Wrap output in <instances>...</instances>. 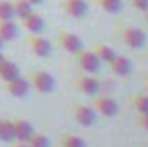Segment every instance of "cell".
<instances>
[{
	"label": "cell",
	"instance_id": "obj_1",
	"mask_svg": "<svg viewBox=\"0 0 148 147\" xmlns=\"http://www.w3.org/2000/svg\"><path fill=\"white\" fill-rule=\"evenodd\" d=\"M121 38H122V42H124L129 49H133V50H140V49H143V45L147 43V35H145V31L140 30V28H136V26H124V28L121 30Z\"/></svg>",
	"mask_w": 148,
	"mask_h": 147
},
{
	"label": "cell",
	"instance_id": "obj_2",
	"mask_svg": "<svg viewBox=\"0 0 148 147\" xmlns=\"http://www.w3.org/2000/svg\"><path fill=\"white\" fill-rule=\"evenodd\" d=\"M29 85L36 90L38 94H52L55 88V80L53 76L47 71H33L29 76Z\"/></svg>",
	"mask_w": 148,
	"mask_h": 147
},
{
	"label": "cell",
	"instance_id": "obj_3",
	"mask_svg": "<svg viewBox=\"0 0 148 147\" xmlns=\"http://www.w3.org/2000/svg\"><path fill=\"white\" fill-rule=\"evenodd\" d=\"M57 43H59V47L64 50V52H67V54H79L84 47H83V40L77 37L76 33H71V31H60L59 35H57Z\"/></svg>",
	"mask_w": 148,
	"mask_h": 147
},
{
	"label": "cell",
	"instance_id": "obj_4",
	"mask_svg": "<svg viewBox=\"0 0 148 147\" xmlns=\"http://www.w3.org/2000/svg\"><path fill=\"white\" fill-rule=\"evenodd\" d=\"M73 116L74 121L84 128H90L97 123V111L86 104H76L73 107Z\"/></svg>",
	"mask_w": 148,
	"mask_h": 147
},
{
	"label": "cell",
	"instance_id": "obj_5",
	"mask_svg": "<svg viewBox=\"0 0 148 147\" xmlns=\"http://www.w3.org/2000/svg\"><path fill=\"white\" fill-rule=\"evenodd\" d=\"M76 57H77V64H79V68L84 71V73L88 74H95L100 71V66H102V62H100V59L93 54V50H81L79 54H76Z\"/></svg>",
	"mask_w": 148,
	"mask_h": 147
},
{
	"label": "cell",
	"instance_id": "obj_6",
	"mask_svg": "<svg viewBox=\"0 0 148 147\" xmlns=\"http://www.w3.org/2000/svg\"><path fill=\"white\" fill-rule=\"evenodd\" d=\"M28 47L36 57H48L52 54V43L40 33H29L28 37Z\"/></svg>",
	"mask_w": 148,
	"mask_h": 147
},
{
	"label": "cell",
	"instance_id": "obj_7",
	"mask_svg": "<svg viewBox=\"0 0 148 147\" xmlns=\"http://www.w3.org/2000/svg\"><path fill=\"white\" fill-rule=\"evenodd\" d=\"M93 109L97 111L98 114L105 116V118H114L119 114V104L107 95H102V97H95L93 101Z\"/></svg>",
	"mask_w": 148,
	"mask_h": 147
},
{
	"label": "cell",
	"instance_id": "obj_8",
	"mask_svg": "<svg viewBox=\"0 0 148 147\" xmlns=\"http://www.w3.org/2000/svg\"><path fill=\"white\" fill-rule=\"evenodd\" d=\"M31 90V85H29V80L23 78L21 74L10 81H5V92L12 97H17V99H23L29 94Z\"/></svg>",
	"mask_w": 148,
	"mask_h": 147
},
{
	"label": "cell",
	"instance_id": "obj_9",
	"mask_svg": "<svg viewBox=\"0 0 148 147\" xmlns=\"http://www.w3.org/2000/svg\"><path fill=\"white\" fill-rule=\"evenodd\" d=\"M74 83H76L77 90H81L84 95H97L100 92V81L95 76H91V74H88V73L76 76Z\"/></svg>",
	"mask_w": 148,
	"mask_h": 147
},
{
	"label": "cell",
	"instance_id": "obj_10",
	"mask_svg": "<svg viewBox=\"0 0 148 147\" xmlns=\"http://www.w3.org/2000/svg\"><path fill=\"white\" fill-rule=\"evenodd\" d=\"M60 7L67 16L74 19H83L88 14V3L86 0H60Z\"/></svg>",
	"mask_w": 148,
	"mask_h": 147
},
{
	"label": "cell",
	"instance_id": "obj_11",
	"mask_svg": "<svg viewBox=\"0 0 148 147\" xmlns=\"http://www.w3.org/2000/svg\"><path fill=\"white\" fill-rule=\"evenodd\" d=\"M33 133H35V128L28 119H23V118L14 119V135L17 142H28L33 137Z\"/></svg>",
	"mask_w": 148,
	"mask_h": 147
},
{
	"label": "cell",
	"instance_id": "obj_12",
	"mask_svg": "<svg viewBox=\"0 0 148 147\" xmlns=\"http://www.w3.org/2000/svg\"><path fill=\"white\" fill-rule=\"evenodd\" d=\"M109 66H110L112 73L115 74V76H121V78L129 76L131 71H133V62L127 57H124V55H115L109 62Z\"/></svg>",
	"mask_w": 148,
	"mask_h": 147
},
{
	"label": "cell",
	"instance_id": "obj_13",
	"mask_svg": "<svg viewBox=\"0 0 148 147\" xmlns=\"http://www.w3.org/2000/svg\"><path fill=\"white\" fill-rule=\"evenodd\" d=\"M21 24H23V28L28 31V33H41L43 30H45V21H43V17L36 14L35 10L31 12V14H28L26 17H23L21 19Z\"/></svg>",
	"mask_w": 148,
	"mask_h": 147
},
{
	"label": "cell",
	"instance_id": "obj_14",
	"mask_svg": "<svg viewBox=\"0 0 148 147\" xmlns=\"http://www.w3.org/2000/svg\"><path fill=\"white\" fill-rule=\"evenodd\" d=\"M19 37V24L14 19H7V21H0V38L7 43L12 42Z\"/></svg>",
	"mask_w": 148,
	"mask_h": 147
},
{
	"label": "cell",
	"instance_id": "obj_15",
	"mask_svg": "<svg viewBox=\"0 0 148 147\" xmlns=\"http://www.w3.org/2000/svg\"><path fill=\"white\" fill-rule=\"evenodd\" d=\"M19 66L14 62V61H9V59H5L3 61V64L0 66V80L5 83V81H10V80H14V78H17L19 76Z\"/></svg>",
	"mask_w": 148,
	"mask_h": 147
},
{
	"label": "cell",
	"instance_id": "obj_16",
	"mask_svg": "<svg viewBox=\"0 0 148 147\" xmlns=\"http://www.w3.org/2000/svg\"><path fill=\"white\" fill-rule=\"evenodd\" d=\"M91 50H93V54L100 59V62H107V64L117 55L115 50L112 49L110 45H107V43H95Z\"/></svg>",
	"mask_w": 148,
	"mask_h": 147
},
{
	"label": "cell",
	"instance_id": "obj_17",
	"mask_svg": "<svg viewBox=\"0 0 148 147\" xmlns=\"http://www.w3.org/2000/svg\"><path fill=\"white\" fill-rule=\"evenodd\" d=\"M0 140L2 142H14V119H2L0 121Z\"/></svg>",
	"mask_w": 148,
	"mask_h": 147
},
{
	"label": "cell",
	"instance_id": "obj_18",
	"mask_svg": "<svg viewBox=\"0 0 148 147\" xmlns=\"http://www.w3.org/2000/svg\"><path fill=\"white\" fill-rule=\"evenodd\" d=\"M12 7H14V17H17L19 21L33 12V5L28 0H14Z\"/></svg>",
	"mask_w": 148,
	"mask_h": 147
},
{
	"label": "cell",
	"instance_id": "obj_19",
	"mask_svg": "<svg viewBox=\"0 0 148 147\" xmlns=\"http://www.w3.org/2000/svg\"><path fill=\"white\" fill-rule=\"evenodd\" d=\"M131 106L138 114H148V95L147 94H136L131 97Z\"/></svg>",
	"mask_w": 148,
	"mask_h": 147
},
{
	"label": "cell",
	"instance_id": "obj_20",
	"mask_svg": "<svg viewBox=\"0 0 148 147\" xmlns=\"http://www.w3.org/2000/svg\"><path fill=\"white\" fill-rule=\"evenodd\" d=\"M97 3L109 14H119L124 7L122 0H97Z\"/></svg>",
	"mask_w": 148,
	"mask_h": 147
},
{
	"label": "cell",
	"instance_id": "obj_21",
	"mask_svg": "<svg viewBox=\"0 0 148 147\" xmlns=\"http://www.w3.org/2000/svg\"><path fill=\"white\" fill-rule=\"evenodd\" d=\"M60 146L62 147H86V142L83 137L73 135V133H66L60 137Z\"/></svg>",
	"mask_w": 148,
	"mask_h": 147
},
{
	"label": "cell",
	"instance_id": "obj_22",
	"mask_svg": "<svg viewBox=\"0 0 148 147\" xmlns=\"http://www.w3.org/2000/svg\"><path fill=\"white\" fill-rule=\"evenodd\" d=\"M16 19L14 17V7L10 0H0V21Z\"/></svg>",
	"mask_w": 148,
	"mask_h": 147
},
{
	"label": "cell",
	"instance_id": "obj_23",
	"mask_svg": "<svg viewBox=\"0 0 148 147\" xmlns=\"http://www.w3.org/2000/svg\"><path fill=\"white\" fill-rule=\"evenodd\" d=\"M26 144L29 147H52L48 137H45V135H41V133H33V137H31Z\"/></svg>",
	"mask_w": 148,
	"mask_h": 147
},
{
	"label": "cell",
	"instance_id": "obj_24",
	"mask_svg": "<svg viewBox=\"0 0 148 147\" xmlns=\"http://www.w3.org/2000/svg\"><path fill=\"white\" fill-rule=\"evenodd\" d=\"M131 3H133L138 10L148 12V0H131Z\"/></svg>",
	"mask_w": 148,
	"mask_h": 147
},
{
	"label": "cell",
	"instance_id": "obj_25",
	"mask_svg": "<svg viewBox=\"0 0 148 147\" xmlns=\"http://www.w3.org/2000/svg\"><path fill=\"white\" fill-rule=\"evenodd\" d=\"M140 116V125L148 132V114H138Z\"/></svg>",
	"mask_w": 148,
	"mask_h": 147
},
{
	"label": "cell",
	"instance_id": "obj_26",
	"mask_svg": "<svg viewBox=\"0 0 148 147\" xmlns=\"http://www.w3.org/2000/svg\"><path fill=\"white\" fill-rule=\"evenodd\" d=\"M28 2H29L31 5H40V3H43L45 0H28Z\"/></svg>",
	"mask_w": 148,
	"mask_h": 147
},
{
	"label": "cell",
	"instance_id": "obj_27",
	"mask_svg": "<svg viewBox=\"0 0 148 147\" xmlns=\"http://www.w3.org/2000/svg\"><path fill=\"white\" fill-rule=\"evenodd\" d=\"M12 147H29V146H28L26 142H17V144H14Z\"/></svg>",
	"mask_w": 148,
	"mask_h": 147
},
{
	"label": "cell",
	"instance_id": "obj_28",
	"mask_svg": "<svg viewBox=\"0 0 148 147\" xmlns=\"http://www.w3.org/2000/svg\"><path fill=\"white\" fill-rule=\"evenodd\" d=\"M5 59H7V57H5V55H3V52L0 50V66L3 64V61H5Z\"/></svg>",
	"mask_w": 148,
	"mask_h": 147
},
{
	"label": "cell",
	"instance_id": "obj_29",
	"mask_svg": "<svg viewBox=\"0 0 148 147\" xmlns=\"http://www.w3.org/2000/svg\"><path fill=\"white\" fill-rule=\"evenodd\" d=\"M3 45H5V42H3V40H2V38H0V50H2V49H3Z\"/></svg>",
	"mask_w": 148,
	"mask_h": 147
},
{
	"label": "cell",
	"instance_id": "obj_30",
	"mask_svg": "<svg viewBox=\"0 0 148 147\" xmlns=\"http://www.w3.org/2000/svg\"><path fill=\"white\" fill-rule=\"evenodd\" d=\"M145 83H147V88H148V76L145 78Z\"/></svg>",
	"mask_w": 148,
	"mask_h": 147
},
{
	"label": "cell",
	"instance_id": "obj_31",
	"mask_svg": "<svg viewBox=\"0 0 148 147\" xmlns=\"http://www.w3.org/2000/svg\"><path fill=\"white\" fill-rule=\"evenodd\" d=\"M0 121H2V118H0Z\"/></svg>",
	"mask_w": 148,
	"mask_h": 147
}]
</instances>
